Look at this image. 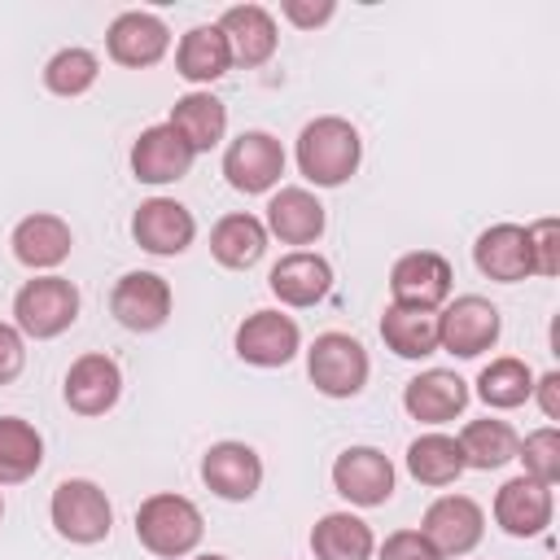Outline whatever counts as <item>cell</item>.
<instances>
[{
    "instance_id": "6da1fadb",
    "label": "cell",
    "mask_w": 560,
    "mask_h": 560,
    "mask_svg": "<svg viewBox=\"0 0 560 560\" xmlns=\"http://www.w3.org/2000/svg\"><path fill=\"white\" fill-rule=\"evenodd\" d=\"M363 162V136L350 118L319 114L298 131V171L315 188H341Z\"/></svg>"
},
{
    "instance_id": "7a4b0ae2",
    "label": "cell",
    "mask_w": 560,
    "mask_h": 560,
    "mask_svg": "<svg viewBox=\"0 0 560 560\" xmlns=\"http://www.w3.org/2000/svg\"><path fill=\"white\" fill-rule=\"evenodd\" d=\"M206 534V521H201V508L184 494H149L140 508H136V538L149 556L158 560H184L197 551Z\"/></svg>"
},
{
    "instance_id": "3957f363",
    "label": "cell",
    "mask_w": 560,
    "mask_h": 560,
    "mask_svg": "<svg viewBox=\"0 0 560 560\" xmlns=\"http://www.w3.org/2000/svg\"><path fill=\"white\" fill-rule=\"evenodd\" d=\"M79 319V289L74 280L48 271V276H35L26 280L18 293H13V328L22 337H35V341H52L61 337L70 324Z\"/></svg>"
},
{
    "instance_id": "277c9868",
    "label": "cell",
    "mask_w": 560,
    "mask_h": 560,
    "mask_svg": "<svg viewBox=\"0 0 560 560\" xmlns=\"http://www.w3.org/2000/svg\"><path fill=\"white\" fill-rule=\"evenodd\" d=\"M48 516H52V529L74 542V547H92V542H105L109 529H114V503L109 494L88 481V477H66L52 499H48Z\"/></svg>"
},
{
    "instance_id": "5b68a950",
    "label": "cell",
    "mask_w": 560,
    "mask_h": 560,
    "mask_svg": "<svg viewBox=\"0 0 560 560\" xmlns=\"http://www.w3.org/2000/svg\"><path fill=\"white\" fill-rule=\"evenodd\" d=\"M368 350L350 332H319L306 350V376L324 398H354L368 385Z\"/></svg>"
},
{
    "instance_id": "8992f818",
    "label": "cell",
    "mask_w": 560,
    "mask_h": 560,
    "mask_svg": "<svg viewBox=\"0 0 560 560\" xmlns=\"http://www.w3.org/2000/svg\"><path fill=\"white\" fill-rule=\"evenodd\" d=\"M503 332V315L490 298L481 293H459L438 311V350L455 359H477L486 354Z\"/></svg>"
},
{
    "instance_id": "52a82bcc",
    "label": "cell",
    "mask_w": 560,
    "mask_h": 560,
    "mask_svg": "<svg viewBox=\"0 0 560 560\" xmlns=\"http://www.w3.org/2000/svg\"><path fill=\"white\" fill-rule=\"evenodd\" d=\"M455 271L438 249H411L389 267V306L442 311L451 302Z\"/></svg>"
},
{
    "instance_id": "ba28073f",
    "label": "cell",
    "mask_w": 560,
    "mask_h": 560,
    "mask_svg": "<svg viewBox=\"0 0 560 560\" xmlns=\"http://www.w3.org/2000/svg\"><path fill=\"white\" fill-rule=\"evenodd\" d=\"M420 534L433 542V551L442 560H451V556L459 560V556L477 551V542L486 538V512L468 494H438L420 516Z\"/></svg>"
},
{
    "instance_id": "9c48e42d",
    "label": "cell",
    "mask_w": 560,
    "mask_h": 560,
    "mask_svg": "<svg viewBox=\"0 0 560 560\" xmlns=\"http://www.w3.org/2000/svg\"><path fill=\"white\" fill-rule=\"evenodd\" d=\"M223 175L245 197L271 192L280 184V175H284V144L271 131H241L223 149Z\"/></svg>"
},
{
    "instance_id": "30bf717a",
    "label": "cell",
    "mask_w": 560,
    "mask_h": 560,
    "mask_svg": "<svg viewBox=\"0 0 560 560\" xmlns=\"http://www.w3.org/2000/svg\"><path fill=\"white\" fill-rule=\"evenodd\" d=\"M175 293L158 271H127L109 293V311L127 332H158L171 319Z\"/></svg>"
},
{
    "instance_id": "8fae6325",
    "label": "cell",
    "mask_w": 560,
    "mask_h": 560,
    "mask_svg": "<svg viewBox=\"0 0 560 560\" xmlns=\"http://www.w3.org/2000/svg\"><path fill=\"white\" fill-rule=\"evenodd\" d=\"M192 236H197V219H192V210H188L184 201H175V197H149V201H140V210L131 214V241H136L144 254H153V258H175V254H184V249L192 245Z\"/></svg>"
},
{
    "instance_id": "7c38bea8",
    "label": "cell",
    "mask_w": 560,
    "mask_h": 560,
    "mask_svg": "<svg viewBox=\"0 0 560 560\" xmlns=\"http://www.w3.org/2000/svg\"><path fill=\"white\" fill-rule=\"evenodd\" d=\"M232 346L249 368H284L302 350V328L284 311H254L241 319Z\"/></svg>"
},
{
    "instance_id": "4fadbf2b",
    "label": "cell",
    "mask_w": 560,
    "mask_h": 560,
    "mask_svg": "<svg viewBox=\"0 0 560 560\" xmlns=\"http://www.w3.org/2000/svg\"><path fill=\"white\" fill-rule=\"evenodd\" d=\"M332 490L354 508H381L394 494V464L376 446H346L332 459Z\"/></svg>"
},
{
    "instance_id": "5bb4252c",
    "label": "cell",
    "mask_w": 560,
    "mask_h": 560,
    "mask_svg": "<svg viewBox=\"0 0 560 560\" xmlns=\"http://www.w3.org/2000/svg\"><path fill=\"white\" fill-rule=\"evenodd\" d=\"M105 48H109V57H114L118 66H127V70H149V66H158V61L166 57V48H171V26H166L158 13H149V9H127V13H118V18L109 22Z\"/></svg>"
},
{
    "instance_id": "9a60e30c",
    "label": "cell",
    "mask_w": 560,
    "mask_h": 560,
    "mask_svg": "<svg viewBox=\"0 0 560 560\" xmlns=\"http://www.w3.org/2000/svg\"><path fill=\"white\" fill-rule=\"evenodd\" d=\"M118 394H122V368L101 350L79 354L61 381V398L74 416H105L114 411Z\"/></svg>"
},
{
    "instance_id": "2e32d148",
    "label": "cell",
    "mask_w": 560,
    "mask_h": 560,
    "mask_svg": "<svg viewBox=\"0 0 560 560\" xmlns=\"http://www.w3.org/2000/svg\"><path fill=\"white\" fill-rule=\"evenodd\" d=\"M201 481L210 494L228 499V503H245L258 494L262 486V459L249 442H214L206 455H201Z\"/></svg>"
},
{
    "instance_id": "e0dca14e",
    "label": "cell",
    "mask_w": 560,
    "mask_h": 560,
    "mask_svg": "<svg viewBox=\"0 0 560 560\" xmlns=\"http://www.w3.org/2000/svg\"><path fill=\"white\" fill-rule=\"evenodd\" d=\"M551 516H556L551 486H542V481H534L525 472L512 477V481H503L499 494H494V525L503 534H512V538H538V534H547Z\"/></svg>"
},
{
    "instance_id": "ac0fdd59",
    "label": "cell",
    "mask_w": 560,
    "mask_h": 560,
    "mask_svg": "<svg viewBox=\"0 0 560 560\" xmlns=\"http://www.w3.org/2000/svg\"><path fill=\"white\" fill-rule=\"evenodd\" d=\"M262 228L280 245H315L324 236V228H328V214H324V201L311 188L289 184V188H276L271 192Z\"/></svg>"
},
{
    "instance_id": "d6986e66",
    "label": "cell",
    "mask_w": 560,
    "mask_h": 560,
    "mask_svg": "<svg viewBox=\"0 0 560 560\" xmlns=\"http://www.w3.org/2000/svg\"><path fill=\"white\" fill-rule=\"evenodd\" d=\"M468 398H472L468 381L459 372H451V368H424L402 389V407L420 424H446V420H455L468 407Z\"/></svg>"
},
{
    "instance_id": "ffe728a7",
    "label": "cell",
    "mask_w": 560,
    "mask_h": 560,
    "mask_svg": "<svg viewBox=\"0 0 560 560\" xmlns=\"http://www.w3.org/2000/svg\"><path fill=\"white\" fill-rule=\"evenodd\" d=\"M232 48V66H267L280 48V31H276V18L262 9V4H232L223 9V18L214 22Z\"/></svg>"
},
{
    "instance_id": "44dd1931",
    "label": "cell",
    "mask_w": 560,
    "mask_h": 560,
    "mask_svg": "<svg viewBox=\"0 0 560 560\" xmlns=\"http://www.w3.org/2000/svg\"><path fill=\"white\" fill-rule=\"evenodd\" d=\"M9 245H13V258H18L22 267L48 276V271H57V267L70 258V249H74V232H70V223H66L61 214L35 210V214H26V219L13 228Z\"/></svg>"
},
{
    "instance_id": "7402d4cb",
    "label": "cell",
    "mask_w": 560,
    "mask_h": 560,
    "mask_svg": "<svg viewBox=\"0 0 560 560\" xmlns=\"http://www.w3.org/2000/svg\"><path fill=\"white\" fill-rule=\"evenodd\" d=\"M472 262L486 280L499 284H516L534 276V254H529V232L521 223H490L477 245H472Z\"/></svg>"
},
{
    "instance_id": "603a6c76",
    "label": "cell",
    "mask_w": 560,
    "mask_h": 560,
    "mask_svg": "<svg viewBox=\"0 0 560 560\" xmlns=\"http://www.w3.org/2000/svg\"><path fill=\"white\" fill-rule=\"evenodd\" d=\"M192 158H197V153H192L166 122H153V127H144V131L136 136V144H131V175H136L140 184L162 188V184L184 179V175L192 171Z\"/></svg>"
},
{
    "instance_id": "cb8c5ba5",
    "label": "cell",
    "mask_w": 560,
    "mask_h": 560,
    "mask_svg": "<svg viewBox=\"0 0 560 560\" xmlns=\"http://www.w3.org/2000/svg\"><path fill=\"white\" fill-rule=\"evenodd\" d=\"M267 289H271L284 306H298V311H302V306H315V302L328 298V289H332V267H328L324 254L293 249V254H284V258L271 267Z\"/></svg>"
},
{
    "instance_id": "d4e9b609",
    "label": "cell",
    "mask_w": 560,
    "mask_h": 560,
    "mask_svg": "<svg viewBox=\"0 0 560 560\" xmlns=\"http://www.w3.org/2000/svg\"><path fill=\"white\" fill-rule=\"evenodd\" d=\"M228 70H232V48H228V39H223V31L214 22L210 26L201 22V26L179 35V44H175V74L197 83V92L219 83Z\"/></svg>"
},
{
    "instance_id": "484cf974",
    "label": "cell",
    "mask_w": 560,
    "mask_h": 560,
    "mask_svg": "<svg viewBox=\"0 0 560 560\" xmlns=\"http://www.w3.org/2000/svg\"><path fill=\"white\" fill-rule=\"evenodd\" d=\"M166 127L192 149V153H210L223 131H228V105L214 96V92H188L171 105L166 114Z\"/></svg>"
},
{
    "instance_id": "4316f807",
    "label": "cell",
    "mask_w": 560,
    "mask_h": 560,
    "mask_svg": "<svg viewBox=\"0 0 560 560\" xmlns=\"http://www.w3.org/2000/svg\"><path fill=\"white\" fill-rule=\"evenodd\" d=\"M210 254H214V262L228 267V271L254 267V262L267 254V228H262V219H258V214H245V210L223 214V219L210 228Z\"/></svg>"
},
{
    "instance_id": "83f0119b",
    "label": "cell",
    "mask_w": 560,
    "mask_h": 560,
    "mask_svg": "<svg viewBox=\"0 0 560 560\" xmlns=\"http://www.w3.org/2000/svg\"><path fill=\"white\" fill-rule=\"evenodd\" d=\"M311 551L315 560H372L376 534L354 512H324L311 529Z\"/></svg>"
},
{
    "instance_id": "f1b7e54d",
    "label": "cell",
    "mask_w": 560,
    "mask_h": 560,
    "mask_svg": "<svg viewBox=\"0 0 560 560\" xmlns=\"http://www.w3.org/2000/svg\"><path fill=\"white\" fill-rule=\"evenodd\" d=\"M455 442H459L464 468H477V472H494V468L512 464V459H516V446H521L516 429H512L508 420H494V416L468 420Z\"/></svg>"
},
{
    "instance_id": "f546056e",
    "label": "cell",
    "mask_w": 560,
    "mask_h": 560,
    "mask_svg": "<svg viewBox=\"0 0 560 560\" xmlns=\"http://www.w3.org/2000/svg\"><path fill=\"white\" fill-rule=\"evenodd\" d=\"M44 468V438L22 416H0V486H22Z\"/></svg>"
},
{
    "instance_id": "4dcf8cb0",
    "label": "cell",
    "mask_w": 560,
    "mask_h": 560,
    "mask_svg": "<svg viewBox=\"0 0 560 560\" xmlns=\"http://www.w3.org/2000/svg\"><path fill=\"white\" fill-rule=\"evenodd\" d=\"M381 341L398 359H429V354H438V311L385 306V315H381Z\"/></svg>"
},
{
    "instance_id": "1f68e13d",
    "label": "cell",
    "mask_w": 560,
    "mask_h": 560,
    "mask_svg": "<svg viewBox=\"0 0 560 560\" xmlns=\"http://www.w3.org/2000/svg\"><path fill=\"white\" fill-rule=\"evenodd\" d=\"M407 472L420 481V486H451L464 477V455H459V442L451 433H420L411 446H407Z\"/></svg>"
},
{
    "instance_id": "d6a6232c",
    "label": "cell",
    "mask_w": 560,
    "mask_h": 560,
    "mask_svg": "<svg viewBox=\"0 0 560 560\" xmlns=\"http://www.w3.org/2000/svg\"><path fill=\"white\" fill-rule=\"evenodd\" d=\"M534 394V372L525 359H490L481 372H477V398L490 407V411H512V407H525Z\"/></svg>"
},
{
    "instance_id": "836d02e7",
    "label": "cell",
    "mask_w": 560,
    "mask_h": 560,
    "mask_svg": "<svg viewBox=\"0 0 560 560\" xmlns=\"http://www.w3.org/2000/svg\"><path fill=\"white\" fill-rule=\"evenodd\" d=\"M101 79V61L92 48H61L44 66V88L52 96H83Z\"/></svg>"
},
{
    "instance_id": "e575fe53",
    "label": "cell",
    "mask_w": 560,
    "mask_h": 560,
    "mask_svg": "<svg viewBox=\"0 0 560 560\" xmlns=\"http://www.w3.org/2000/svg\"><path fill=\"white\" fill-rule=\"evenodd\" d=\"M516 459L525 464V477H534L542 486H556L560 481V429L542 424V429L525 433V442L516 446Z\"/></svg>"
},
{
    "instance_id": "d590c367",
    "label": "cell",
    "mask_w": 560,
    "mask_h": 560,
    "mask_svg": "<svg viewBox=\"0 0 560 560\" xmlns=\"http://www.w3.org/2000/svg\"><path fill=\"white\" fill-rule=\"evenodd\" d=\"M529 232V254H534V276H556L560 271V223L538 219L525 228Z\"/></svg>"
},
{
    "instance_id": "8d00e7d4",
    "label": "cell",
    "mask_w": 560,
    "mask_h": 560,
    "mask_svg": "<svg viewBox=\"0 0 560 560\" xmlns=\"http://www.w3.org/2000/svg\"><path fill=\"white\" fill-rule=\"evenodd\" d=\"M376 560H442V556L433 551V542H429L420 529H394V534L381 542Z\"/></svg>"
},
{
    "instance_id": "74e56055",
    "label": "cell",
    "mask_w": 560,
    "mask_h": 560,
    "mask_svg": "<svg viewBox=\"0 0 560 560\" xmlns=\"http://www.w3.org/2000/svg\"><path fill=\"white\" fill-rule=\"evenodd\" d=\"M22 368H26V337H22L13 324L0 319V385L18 381Z\"/></svg>"
},
{
    "instance_id": "f35d334b",
    "label": "cell",
    "mask_w": 560,
    "mask_h": 560,
    "mask_svg": "<svg viewBox=\"0 0 560 560\" xmlns=\"http://www.w3.org/2000/svg\"><path fill=\"white\" fill-rule=\"evenodd\" d=\"M280 13H284L293 26L315 31V26H324V22L337 13V4H332V0H284V4H280Z\"/></svg>"
},
{
    "instance_id": "ab89813d",
    "label": "cell",
    "mask_w": 560,
    "mask_h": 560,
    "mask_svg": "<svg viewBox=\"0 0 560 560\" xmlns=\"http://www.w3.org/2000/svg\"><path fill=\"white\" fill-rule=\"evenodd\" d=\"M529 398H538V407H542L547 420H560V372L534 376V394Z\"/></svg>"
},
{
    "instance_id": "60d3db41",
    "label": "cell",
    "mask_w": 560,
    "mask_h": 560,
    "mask_svg": "<svg viewBox=\"0 0 560 560\" xmlns=\"http://www.w3.org/2000/svg\"><path fill=\"white\" fill-rule=\"evenodd\" d=\"M192 560H228V556H219V551H201V556H192Z\"/></svg>"
},
{
    "instance_id": "b9f144b4",
    "label": "cell",
    "mask_w": 560,
    "mask_h": 560,
    "mask_svg": "<svg viewBox=\"0 0 560 560\" xmlns=\"http://www.w3.org/2000/svg\"><path fill=\"white\" fill-rule=\"evenodd\" d=\"M0 521H4V490H0Z\"/></svg>"
}]
</instances>
